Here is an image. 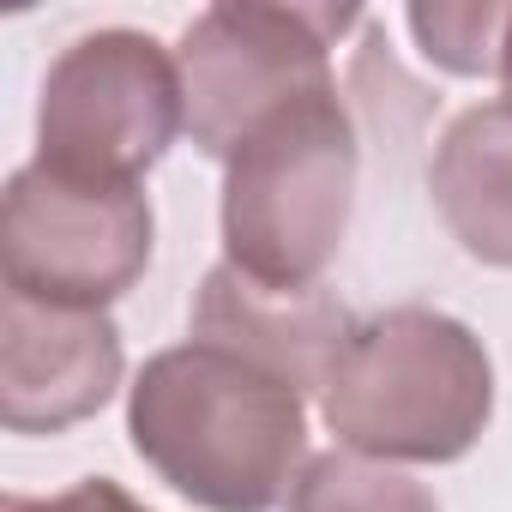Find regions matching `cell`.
Returning <instances> with one entry per match:
<instances>
[{"instance_id": "5", "label": "cell", "mask_w": 512, "mask_h": 512, "mask_svg": "<svg viewBox=\"0 0 512 512\" xmlns=\"http://www.w3.org/2000/svg\"><path fill=\"white\" fill-rule=\"evenodd\" d=\"M187 127L181 67L145 31H85L37 97V163L85 181H139Z\"/></svg>"}, {"instance_id": "7", "label": "cell", "mask_w": 512, "mask_h": 512, "mask_svg": "<svg viewBox=\"0 0 512 512\" xmlns=\"http://www.w3.org/2000/svg\"><path fill=\"white\" fill-rule=\"evenodd\" d=\"M121 332L103 308H61L0 290V422L61 434L97 416L121 386Z\"/></svg>"}, {"instance_id": "1", "label": "cell", "mask_w": 512, "mask_h": 512, "mask_svg": "<svg viewBox=\"0 0 512 512\" xmlns=\"http://www.w3.org/2000/svg\"><path fill=\"white\" fill-rule=\"evenodd\" d=\"M127 434L199 512H278L308 470V392L235 350L187 338L139 368Z\"/></svg>"}, {"instance_id": "3", "label": "cell", "mask_w": 512, "mask_h": 512, "mask_svg": "<svg viewBox=\"0 0 512 512\" xmlns=\"http://www.w3.org/2000/svg\"><path fill=\"white\" fill-rule=\"evenodd\" d=\"M356 169L362 145L338 85L253 127L223 163V260L284 290L320 284L350 229Z\"/></svg>"}, {"instance_id": "10", "label": "cell", "mask_w": 512, "mask_h": 512, "mask_svg": "<svg viewBox=\"0 0 512 512\" xmlns=\"http://www.w3.org/2000/svg\"><path fill=\"white\" fill-rule=\"evenodd\" d=\"M290 512H440V500L422 482H410L404 470L332 446V452L308 458V470L290 494Z\"/></svg>"}, {"instance_id": "11", "label": "cell", "mask_w": 512, "mask_h": 512, "mask_svg": "<svg viewBox=\"0 0 512 512\" xmlns=\"http://www.w3.org/2000/svg\"><path fill=\"white\" fill-rule=\"evenodd\" d=\"M410 31L440 73L500 79L512 7H500V0H434V7H410Z\"/></svg>"}, {"instance_id": "12", "label": "cell", "mask_w": 512, "mask_h": 512, "mask_svg": "<svg viewBox=\"0 0 512 512\" xmlns=\"http://www.w3.org/2000/svg\"><path fill=\"white\" fill-rule=\"evenodd\" d=\"M0 512H145V506L109 476H85V482H73L61 494H7Z\"/></svg>"}, {"instance_id": "9", "label": "cell", "mask_w": 512, "mask_h": 512, "mask_svg": "<svg viewBox=\"0 0 512 512\" xmlns=\"http://www.w3.org/2000/svg\"><path fill=\"white\" fill-rule=\"evenodd\" d=\"M428 193L470 260L512 272V103L506 97L476 103L446 127L428 163Z\"/></svg>"}, {"instance_id": "8", "label": "cell", "mask_w": 512, "mask_h": 512, "mask_svg": "<svg viewBox=\"0 0 512 512\" xmlns=\"http://www.w3.org/2000/svg\"><path fill=\"white\" fill-rule=\"evenodd\" d=\"M350 326L356 320L344 314V302L326 284L284 290V284H260V278L235 272L229 260L205 272L193 314H187V338L235 350L247 362L296 380L302 392H326V374H332Z\"/></svg>"}, {"instance_id": "13", "label": "cell", "mask_w": 512, "mask_h": 512, "mask_svg": "<svg viewBox=\"0 0 512 512\" xmlns=\"http://www.w3.org/2000/svg\"><path fill=\"white\" fill-rule=\"evenodd\" d=\"M500 85H506V103H512V31H506V61H500Z\"/></svg>"}, {"instance_id": "4", "label": "cell", "mask_w": 512, "mask_h": 512, "mask_svg": "<svg viewBox=\"0 0 512 512\" xmlns=\"http://www.w3.org/2000/svg\"><path fill=\"white\" fill-rule=\"evenodd\" d=\"M350 25H362L356 7H260V0L205 7L175 49L193 145L229 163L253 127L314 91H332V49Z\"/></svg>"}, {"instance_id": "2", "label": "cell", "mask_w": 512, "mask_h": 512, "mask_svg": "<svg viewBox=\"0 0 512 512\" xmlns=\"http://www.w3.org/2000/svg\"><path fill=\"white\" fill-rule=\"evenodd\" d=\"M320 416L356 458L458 464L494 416V362L464 320L440 308H386L350 326Z\"/></svg>"}, {"instance_id": "6", "label": "cell", "mask_w": 512, "mask_h": 512, "mask_svg": "<svg viewBox=\"0 0 512 512\" xmlns=\"http://www.w3.org/2000/svg\"><path fill=\"white\" fill-rule=\"evenodd\" d=\"M151 266V199L139 181H85L25 163L0 199V278L31 302L109 308Z\"/></svg>"}]
</instances>
